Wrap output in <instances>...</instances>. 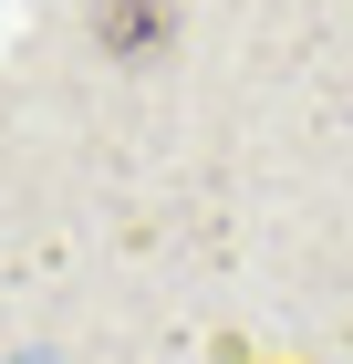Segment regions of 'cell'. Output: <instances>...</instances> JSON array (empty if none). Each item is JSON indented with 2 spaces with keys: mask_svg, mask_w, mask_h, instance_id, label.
Returning a JSON list of instances; mask_svg holds the SVG:
<instances>
[{
  "mask_svg": "<svg viewBox=\"0 0 353 364\" xmlns=\"http://www.w3.org/2000/svg\"><path fill=\"white\" fill-rule=\"evenodd\" d=\"M104 53H166V0H94Z\"/></svg>",
  "mask_w": 353,
  "mask_h": 364,
  "instance_id": "obj_1",
  "label": "cell"
}]
</instances>
